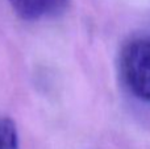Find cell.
Returning <instances> with one entry per match:
<instances>
[{"label": "cell", "instance_id": "6da1fadb", "mask_svg": "<svg viewBox=\"0 0 150 149\" xmlns=\"http://www.w3.org/2000/svg\"><path fill=\"white\" fill-rule=\"evenodd\" d=\"M120 70L129 91L144 102H150V38H133L120 54Z\"/></svg>", "mask_w": 150, "mask_h": 149}, {"label": "cell", "instance_id": "7a4b0ae2", "mask_svg": "<svg viewBox=\"0 0 150 149\" xmlns=\"http://www.w3.org/2000/svg\"><path fill=\"white\" fill-rule=\"evenodd\" d=\"M18 17L26 21L53 18L62 15L69 0H8Z\"/></svg>", "mask_w": 150, "mask_h": 149}, {"label": "cell", "instance_id": "3957f363", "mask_svg": "<svg viewBox=\"0 0 150 149\" xmlns=\"http://www.w3.org/2000/svg\"><path fill=\"white\" fill-rule=\"evenodd\" d=\"M0 149H18L17 128L8 118H0Z\"/></svg>", "mask_w": 150, "mask_h": 149}]
</instances>
